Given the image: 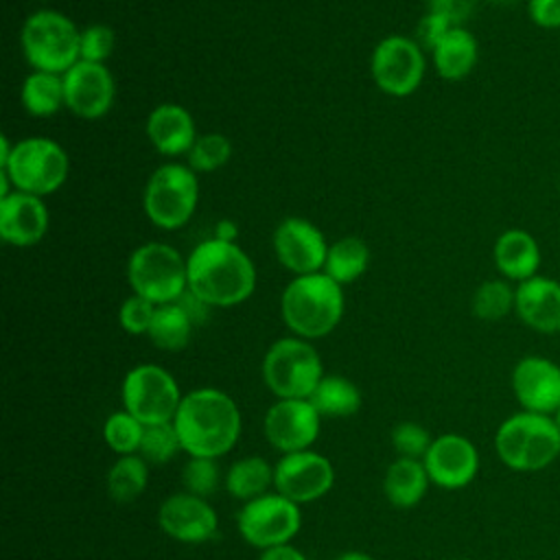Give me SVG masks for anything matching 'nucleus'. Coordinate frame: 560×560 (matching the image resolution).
I'll list each match as a JSON object with an SVG mask.
<instances>
[{"label": "nucleus", "mask_w": 560, "mask_h": 560, "mask_svg": "<svg viewBox=\"0 0 560 560\" xmlns=\"http://www.w3.org/2000/svg\"><path fill=\"white\" fill-rule=\"evenodd\" d=\"M147 138L162 155H188L197 140L192 114L177 103H162L147 118Z\"/></svg>", "instance_id": "nucleus-22"}, {"label": "nucleus", "mask_w": 560, "mask_h": 560, "mask_svg": "<svg viewBox=\"0 0 560 560\" xmlns=\"http://www.w3.org/2000/svg\"><path fill=\"white\" fill-rule=\"evenodd\" d=\"M311 405L324 418H346L359 411L361 407V392L359 387L339 374H330L319 381L315 392L311 394Z\"/></svg>", "instance_id": "nucleus-29"}, {"label": "nucleus", "mask_w": 560, "mask_h": 560, "mask_svg": "<svg viewBox=\"0 0 560 560\" xmlns=\"http://www.w3.org/2000/svg\"><path fill=\"white\" fill-rule=\"evenodd\" d=\"M280 315L295 337H326L341 322L343 289L324 271L295 276L282 291Z\"/></svg>", "instance_id": "nucleus-3"}, {"label": "nucleus", "mask_w": 560, "mask_h": 560, "mask_svg": "<svg viewBox=\"0 0 560 560\" xmlns=\"http://www.w3.org/2000/svg\"><path fill=\"white\" fill-rule=\"evenodd\" d=\"M429 11L446 18L453 26H464V22L475 11V0H427Z\"/></svg>", "instance_id": "nucleus-41"}, {"label": "nucleus", "mask_w": 560, "mask_h": 560, "mask_svg": "<svg viewBox=\"0 0 560 560\" xmlns=\"http://www.w3.org/2000/svg\"><path fill=\"white\" fill-rule=\"evenodd\" d=\"M158 525L162 532L179 542H206L214 538L219 518L208 499L190 492H175L166 497L158 510Z\"/></svg>", "instance_id": "nucleus-19"}, {"label": "nucleus", "mask_w": 560, "mask_h": 560, "mask_svg": "<svg viewBox=\"0 0 560 560\" xmlns=\"http://www.w3.org/2000/svg\"><path fill=\"white\" fill-rule=\"evenodd\" d=\"M258 560H306L304 553L293 547V545H278V547H269V549H262L260 558Z\"/></svg>", "instance_id": "nucleus-44"}, {"label": "nucleus", "mask_w": 560, "mask_h": 560, "mask_svg": "<svg viewBox=\"0 0 560 560\" xmlns=\"http://www.w3.org/2000/svg\"><path fill=\"white\" fill-rule=\"evenodd\" d=\"M273 486V468L269 466L267 459L258 455L241 457L236 459L225 475V488L228 492L238 499V501H252L262 494Z\"/></svg>", "instance_id": "nucleus-28"}, {"label": "nucleus", "mask_w": 560, "mask_h": 560, "mask_svg": "<svg viewBox=\"0 0 560 560\" xmlns=\"http://www.w3.org/2000/svg\"><path fill=\"white\" fill-rule=\"evenodd\" d=\"M335 483V468L328 457L306 448L287 453L273 466V488L293 503L322 499Z\"/></svg>", "instance_id": "nucleus-13"}, {"label": "nucleus", "mask_w": 560, "mask_h": 560, "mask_svg": "<svg viewBox=\"0 0 560 560\" xmlns=\"http://www.w3.org/2000/svg\"><path fill=\"white\" fill-rule=\"evenodd\" d=\"M0 171L9 177L13 190L46 197L66 184L70 158L59 142L35 136L18 140Z\"/></svg>", "instance_id": "nucleus-6"}, {"label": "nucleus", "mask_w": 560, "mask_h": 560, "mask_svg": "<svg viewBox=\"0 0 560 560\" xmlns=\"http://www.w3.org/2000/svg\"><path fill=\"white\" fill-rule=\"evenodd\" d=\"M527 13L540 28H560V0H527Z\"/></svg>", "instance_id": "nucleus-42"}, {"label": "nucleus", "mask_w": 560, "mask_h": 560, "mask_svg": "<svg viewBox=\"0 0 560 560\" xmlns=\"http://www.w3.org/2000/svg\"><path fill=\"white\" fill-rule=\"evenodd\" d=\"M433 438L424 427L418 422H400L392 431V444L398 457H409V459H424Z\"/></svg>", "instance_id": "nucleus-37"}, {"label": "nucleus", "mask_w": 560, "mask_h": 560, "mask_svg": "<svg viewBox=\"0 0 560 560\" xmlns=\"http://www.w3.org/2000/svg\"><path fill=\"white\" fill-rule=\"evenodd\" d=\"M490 2H499V4H503V2H512V0H490Z\"/></svg>", "instance_id": "nucleus-48"}, {"label": "nucleus", "mask_w": 560, "mask_h": 560, "mask_svg": "<svg viewBox=\"0 0 560 560\" xmlns=\"http://www.w3.org/2000/svg\"><path fill=\"white\" fill-rule=\"evenodd\" d=\"M116 46V33L107 24H90L81 31V61L105 63Z\"/></svg>", "instance_id": "nucleus-38"}, {"label": "nucleus", "mask_w": 560, "mask_h": 560, "mask_svg": "<svg viewBox=\"0 0 560 560\" xmlns=\"http://www.w3.org/2000/svg\"><path fill=\"white\" fill-rule=\"evenodd\" d=\"M177 304L184 308V313L190 317V322L197 326V324H203L206 322V317H208V313H210V304L208 302H203L197 293H192L190 289H186L182 295H179V300H177Z\"/></svg>", "instance_id": "nucleus-43"}, {"label": "nucleus", "mask_w": 560, "mask_h": 560, "mask_svg": "<svg viewBox=\"0 0 560 560\" xmlns=\"http://www.w3.org/2000/svg\"><path fill=\"white\" fill-rule=\"evenodd\" d=\"M516 287L505 278H492L481 282L470 300L472 315L481 322H499L514 311Z\"/></svg>", "instance_id": "nucleus-32"}, {"label": "nucleus", "mask_w": 560, "mask_h": 560, "mask_svg": "<svg viewBox=\"0 0 560 560\" xmlns=\"http://www.w3.org/2000/svg\"><path fill=\"white\" fill-rule=\"evenodd\" d=\"M149 481V468L147 462L133 453V455H118V459L112 464L107 472V494L116 503H129L138 499Z\"/></svg>", "instance_id": "nucleus-31"}, {"label": "nucleus", "mask_w": 560, "mask_h": 560, "mask_svg": "<svg viewBox=\"0 0 560 560\" xmlns=\"http://www.w3.org/2000/svg\"><path fill=\"white\" fill-rule=\"evenodd\" d=\"M22 107L35 118L55 116L61 107H66V90L63 74L33 70L22 83Z\"/></svg>", "instance_id": "nucleus-26"}, {"label": "nucleus", "mask_w": 560, "mask_h": 560, "mask_svg": "<svg viewBox=\"0 0 560 560\" xmlns=\"http://www.w3.org/2000/svg\"><path fill=\"white\" fill-rule=\"evenodd\" d=\"M20 44L33 70L63 74L81 61V31L68 15L52 9H39L24 20Z\"/></svg>", "instance_id": "nucleus-5"}, {"label": "nucleus", "mask_w": 560, "mask_h": 560, "mask_svg": "<svg viewBox=\"0 0 560 560\" xmlns=\"http://www.w3.org/2000/svg\"><path fill=\"white\" fill-rule=\"evenodd\" d=\"M144 424L133 418L127 409L114 411L103 427V438L107 446L118 455H133L140 448Z\"/></svg>", "instance_id": "nucleus-33"}, {"label": "nucleus", "mask_w": 560, "mask_h": 560, "mask_svg": "<svg viewBox=\"0 0 560 560\" xmlns=\"http://www.w3.org/2000/svg\"><path fill=\"white\" fill-rule=\"evenodd\" d=\"M232 155V142L228 136L219 131H210L203 136H197L192 149L188 151V166L195 173H212L228 164Z\"/></svg>", "instance_id": "nucleus-34"}, {"label": "nucleus", "mask_w": 560, "mask_h": 560, "mask_svg": "<svg viewBox=\"0 0 560 560\" xmlns=\"http://www.w3.org/2000/svg\"><path fill=\"white\" fill-rule=\"evenodd\" d=\"M188 262V289L217 308L245 302L256 289V267L236 243L201 241Z\"/></svg>", "instance_id": "nucleus-2"}, {"label": "nucleus", "mask_w": 560, "mask_h": 560, "mask_svg": "<svg viewBox=\"0 0 560 560\" xmlns=\"http://www.w3.org/2000/svg\"><path fill=\"white\" fill-rule=\"evenodd\" d=\"M262 378L278 398H311L324 378L322 359L308 339L282 337L262 359Z\"/></svg>", "instance_id": "nucleus-9"}, {"label": "nucleus", "mask_w": 560, "mask_h": 560, "mask_svg": "<svg viewBox=\"0 0 560 560\" xmlns=\"http://www.w3.org/2000/svg\"><path fill=\"white\" fill-rule=\"evenodd\" d=\"M512 392L521 409L553 416L560 407V365L540 354H527L512 370Z\"/></svg>", "instance_id": "nucleus-18"}, {"label": "nucleus", "mask_w": 560, "mask_h": 560, "mask_svg": "<svg viewBox=\"0 0 560 560\" xmlns=\"http://www.w3.org/2000/svg\"><path fill=\"white\" fill-rule=\"evenodd\" d=\"M219 466L212 457H190L182 470V483L184 490L190 494H197L201 499H208L219 488Z\"/></svg>", "instance_id": "nucleus-36"}, {"label": "nucleus", "mask_w": 560, "mask_h": 560, "mask_svg": "<svg viewBox=\"0 0 560 560\" xmlns=\"http://www.w3.org/2000/svg\"><path fill=\"white\" fill-rule=\"evenodd\" d=\"M424 52L411 37L389 35L374 46L370 72L378 90L389 96L413 94L424 79Z\"/></svg>", "instance_id": "nucleus-12"}, {"label": "nucleus", "mask_w": 560, "mask_h": 560, "mask_svg": "<svg viewBox=\"0 0 560 560\" xmlns=\"http://www.w3.org/2000/svg\"><path fill=\"white\" fill-rule=\"evenodd\" d=\"M127 280L136 295L158 306L171 304L188 289V262L168 243H144L129 256Z\"/></svg>", "instance_id": "nucleus-7"}, {"label": "nucleus", "mask_w": 560, "mask_h": 560, "mask_svg": "<svg viewBox=\"0 0 560 560\" xmlns=\"http://www.w3.org/2000/svg\"><path fill=\"white\" fill-rule=\"evenodd\" d=\"M192 328L195 324L184 313V308L177 302H171V304H160L155 308L147 337L153 341V346L168 352H177L188 346Z\"/></svg>", "instance_id": "nucleus-30"}, {"label": "nucleus", "mask_w": 560, "mask_h": 560, "mask_svg": "<svg viewBox=\"0 0 560 560\" xmlns=\"http://www.w3.org/2000/svg\"><path fill=\"white\" fill-rule=\"evenodd\" d=\"M199 201L197 173L188 164H162L147 179L142 206L149 221L160 230L184 228Z\"/></svg>", "instance_id": "nucleus-8"}, {"label": "nucleus", "mask_w": 560, "mask_h": 560, "mask_svg": "<svg viewBox=\"0 0 560 560\" xmlns=\"http://www.w3.org/2000/svg\"><path fill=\"white\" fill-rule=\"evenodd\" d=\"M429 483H431V479H429V472H427L422 459L398 457L389 464V468L385 472L383 492L392 505L413 508L427 494Z\"/></svg>", "instance_id": "nucleus-25"}, {"label": "nucleus", "mask_w": 560, "mask_h": 560, "mask_svg": "<svg viewBox=\"0 0 560 560\" xmlns=\"http://www.w3.org/2000/svg\"><path fill=\"white\" fill-rule=\"evenodd\" d=\"M236 236H238V225H236L232 219H221V221H217V225H214V236H212V238L228 241V243H236Z\"/></svg>", "instance_id": "nucleus-45"}, {"label": "nucleus", "mask_w": 560, "mask_h": 560, "mask_svg": "<svg viewBox=\"0 0 560 560\" xmlns=\"http://www.w3.org/2000/svg\"><path fill=\"white\" fill-rule=\"evenodd\" d=\"M120 394L125 409L144 427L173 422L184 398L175 376L155 363L131 368L122 378Z\"/></svg>", "instance_id": "nucleus-10"}, {"label": "nucleus", "mask_w": 560, "mask_h": 560, "mask_svg": "<svg viewBox=\"0 0 560 560\" xmlns=\"http://www.w3.org/2000/svg\"><path fill=\"white\" fill-rule=\"evenodd\" d=\"M494 267L510 282H523L538 273L540 269V245L532 232L521 228H510L501 232L492 247Z\"/></svg>", "instance_id": "nucleus-23"}, {"label": "nucleus", "mask_w": 560, "mask_h": 560, "mask_svg": "<svg viewBox=\"0 0 560 560\" xmlns=\"http://www.w3.org/2000/svg\"><path fill=\"white\" fill-rule=\"evenodd\" d=\"M453 560H470V558H453Z\"/></svg>", "instance_id": "nucleus-49"}, {"label": "nucleus", "mask_w": 560, "mask_h": 560, "mask_svg": "<svg viewBox=\"0 0 560 560\" xmlns=\"http://www.w3.org/2000/svg\"><path fill=\"white\" fill-rule=\"evenodd\" d=\"M273 254L293 276L324 269L328 243L322 230L304 217H287L273 230Z\"/></svg>", "instance_id": "nucleus-15"}, {"label": "nucleus", "mask_w": 560, "mask_h": 560, "mask_svg": "<svg viewBox=\"0 0 560 560\" xmlns=\"http://www.w3.org/2000/svg\"><path fill=\"white\" fill-rule=\"evenodd\" d=\"M182 451L190 457H221L241 435V411L232 396L214 387L188 392L173 418Z\"/></svg>", "instance_id": "nucleus-1"}, {"label": "nucleus", "mask_w": 560, "mask_h": 560, "mask_svg": "<svg viewBox=\"0 0 560 560\" xmlns=\"http://www.w3.org/2000/svg\"><path fill=\"white\" fill-rule=\"evenodd\" d=\"M182 451L177 431L173 422L162 424H147L142 433V442L138 448V455L147 464H166L175 457V453Z\"/></svg>", "instance_id": "nucleus-35"}, {"label": "nucleus", "mask_w": 560, "mask_h": 560, "mask_svg": "<svg viewBox=\"0 0 560 560\" xmlns=\"http://www.w3.org/2000/svg\"><path fill=\"white\" fill-rule=\"evenodd\" d=\"M335 560H374V558L368 556V553H363V551H346V553L337 556Z\"/></svg>", "instance_id": "nucleus-46"}, {"label": "nucleus", "mask_w": 560, "mask_h": 560, "mask_svg": "<svg viewBox=\"0 0 560 560\" xmlns=\"http://www.w3.org/2000/svg\"><path fill=\"white\" fill-rule=\"evenodd\" d=\"M48 208L42 197L13 190L0 197V238L13 247L37 245L48 232Z\"/></svg>", "instance_id": "nucleus-20"}, {"label": "nucleus", "mask_w": 560, "mask_h": 560, "mask_svg": "<svg viewBox=\"0 0 560 560\" xmlns=\"http://www.w3.org/2000/svg\"><path fill=\"white\" fill-rule=\"evenodd\" d=\"M63 90L66 109L83 120L103 118L116 98V81L105 63L77 61L63 72Z\"/></svg>", "instance_id": "nucleus-16"}, {"label": "nucleus", "mask_w": 560, "mask_h": 560, "mask_svg": "<svg viewBox=\"0 0 560 560\" xmlns=\"http://www.w3.org/2000/svg\"><path fill=\"white\" fill-rule=\"evenodd\" d=\"M158 304L149 302L142 295H129L120 308H118V324L122 330H127L129 335H147L149 326L153 322Z\"/></svg>", "instance_id": "nucleus-39"}, {"label": "nucleus", "mask_w": 560, "mask_h": 560, "mask_svg": "<svg viewBox=\"0 0 560 560\" xmlns=\"http://www.w3.org/2000/svg\"><path fill=\"white\" fill-rule=\"evenodd\" d=\"M514 313L527 328L540 335H558L560 332V282L556 278L540 276V273L518 282Z\"/></svg>", "instance_id": "nucleus-21"}, {"label": "nucleus", "mask_w": 560, "mask_h": 560, "mask_svg": "<svg viewBox=\"0 0 560 560\" xmlns=\"http://www.w3.org/2000/svg\"><path fill=\"white\" fill-rule=\"evenodd\" d=\"M558 188H560V175H558Z\"/></svg>", "instance_id": "nucleus-50"}, {"label": "nucleus", "mask_w": 560, "mask_h": 560, "mask_svg": "<svg viewBox=\"0 0 560 560\" xmlns=\"http://www.w3.org/2000/svg\"><path fill=\"white\" fill-rule=\"evenodd\" d=\"M451 28H453V24H451L446 18L427 11V13L420 18V22H418V28H416V37H413V39L420 44L422 50H431V52H433V48L448 35Z\"/></svg>", "instance_id": "nucleus-40"}, {"label": "nucleus", "mask_w": 560, "mask_h": 560, "mask_svg": "<svg viewBox=\"0 0 560 560\" xmlns=\"http://www.w3.org/2000/svg\"><path fill=\"white\" fill-rule=\"evenodd\" d=\"M431 55L433 66L444 81H462L477 66L479 44L466 26H453Z\"/></svg>", "instance_id": "nucleus-24"}, {"label": "nucleus", "mask_w": 560, "mask_h": 560, "mask_svg": "<svg viewBox=\"0 0 560 560\" xmlns=\"http://www.w3.org/2000/svg\"><path fill=\"white\" fill-rule=\"evenodd\" d=\"M368 265H370L368 243L359 236H341L328 245V254L322 271L343 287L361 278Z\"/></svg>", "instance_id": "nucleus-27"}, {"label": "nucleus", "mask_w": 560, "mask_h": 560, "mask_svg": "<svg viewBox=\"0 0 560 560\" xmlns=\"http://www.w3.org/2000/svg\"><path fill=\"white\" fill-rule=\"evenodd\" d=\"M322 416L308 398H278L262 420L267 442L282 455L306 451L319 435Z\"/></svg>", "instance_id": "nucleus-14"}, {"label": "nucleus", "mask_w": 560, "mask_h": 560, "mask_svg": "<svg viewBox=\"0 0 560 560\" xmlns=\"http://www.w3.org/2000/svg\"><path fill=\"white\" fill-rule=\"evenodd\" d=\"M431 483L444 490L466 488L479 472L477 446L459 433H442L433 438L422 459Z\"/></svg>", "instance_id": "nucleus-17"}, {"label": "nucleus", "mask_w": 560, "mask_h": 560, "mask_svg": "<svg viewBox=\"0 0 560 560\" xmlns=\"http://www.w3.org/2000/svg\"><path fill=\"white\" fill-rule=\"evenodd\" d=\"M494 451L516 472L545 470L560 457V433L551 416L521 409L499 424Z\"/></svg>", "instance_id": "nucleus-4"}, {"label": "nucleus", "mask_w": 560, "mask_h": 560, "mask_svg": "<svg viewBox=\"0 0 560 560\" xmlns=\"http://www.w3.org/2000/svg\"><path fill=\"white\" fill-rule=\"evenodd\" d=\"M551 418H553V422H556V427H558V433H560V407L556 409V413H553Z\"/></svg>", "instance_id": "nucleus-47"}, {"label": "nucleus", "mask_w": 560, "mask_h": 560, "mask_svg": "<svg viewBox=\"0 0 560 560\" xmlns=\"http://www.w3.org/2000/svg\"><path fill=\"white\" fill-rule=\"evenodd\" d=\"M300 525L302 514L298 503L280 492H267L247 501L236 516L238 534L245 538V542L258 547L260 551L291 542V538L300 532Z\"/></svg>", "instance_id": "nucleus-11"}]
</instances>
